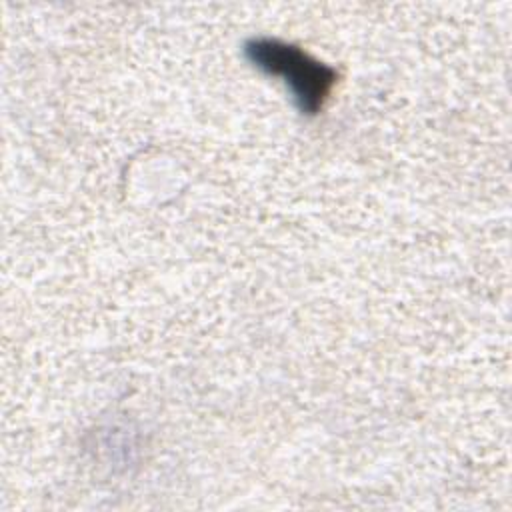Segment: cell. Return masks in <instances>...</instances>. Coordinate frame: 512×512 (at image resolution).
<instances>
[{
	"instance_id": "obj_1",
	"label": "cell",
	"mask_w": 512,
	"mask_h": 512,
	"mask_svg": "<svg viewBox=\"0 0 512 512\" xmlns=\"http://www.w3.org/2000/svg\"><path fill=\"white\" fill-rule=\"evenodd\" d=\"M246 56L264 72L282 76L304 114H316L322 108L336 80V72L330 66L310 58L296 46L276 40H252L246 44Z\"/></svg>"
}]
</instances>
